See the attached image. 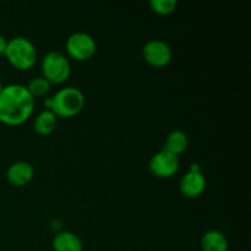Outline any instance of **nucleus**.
<instances>
[{
  "instance_id": "obj_1",
  "label": "nucleus",
  "mask_w": 251,
  "mask_h": 251,
  "mask_svg": "<svg viewBox=\"0 0 251 251\" xmlns=\"http://www.w3.org/2000/svg\"><path fill=\"white\" fill-rule=\"evenodd\" d=\"M36 100L26 86L19 83L4 86L0 92V123L9 126L21 125L32 115Z\"/></svg>"
},
{
  "instance_id": "obj_2",
  "label": "nucleus",
  "mask_w": 251,
  "mask_h": 251,
  "mask_svg": "<svg viewBox=\"0 0 251 251\" xmlns=\"http://www.w3.org/2000/svg\"><path fill=\"white\" fill-rule=\"evenodd\" d=\"M44 105L53 112L56 118H71L83 109L85 96L78 88L65 87L59 90L53 97L47 98Z\"/></svg>"
},
{
  "instance_id": "obj_3",
  "label": "nucleus",
  "mask_w": 251,
  "mask_h": 251,
  "mask_svg": "<svg viewBox=\"0 0 251 251\" xmlns=\"http://www.w3.org/2000/svg\"><path fill=\"white\" fill-rule=\"evenodd\" d=\"M5 56L10 65L20 71L33 68L37 60V49L29 39L25 37H15L7 41Z\"/></svg>"
},
{
  "instance_id": "obj_4",
  "label": "nucleus",
  "mask_w": 251,
  "mask_h": 251,
  "mask_svg": "<svg viewBox=\"0 0 251 251\" xmlns=\"http://www.w3.org/2000/svg\"><path fill=\"white\" fill-rule=\"evenodd\" d=\"M42 73L50 85H61L71 74L69 59L60 51H49L42 59Z\"/></svg>"
},
{
  "instance_id": "obj_5",
  "label": "nucleus",
  "mask_w": 251,
  "mask_h": 251,
  "mask_svg": "<svg viewBox=\"0 0 251 251\" xmlns=\"http://www.w3.org/2000/svg\"><path fill=\"white\" fill-rule=\"evenodd\" d=\"M65 47L69 56L76 61L90 60L97 49L93 37L85 32H76L71 34L66 41Z\"/></svg>"
},
{
  "instance_id": "obj_6",
  "label": "nucleus",
  "mask_w": 251,
  "mask_h": 251,
  "mask_svg": "<svg viewBox=\"0 0 251 251\" xmlns=\"http://www.w3.org/2000/svg\"><path fill=\"white\" fill-rule=\"evenodd\" d=\"M144 60L153 68H164L173 58V51L168 43L161 39H152L147 42L142 48Z\"/></svg>"
},
{
  "instance_id": "obj_7",
  "label": "nucleus",
  "mask_w": 251,
  "mask_h": 251,
  "mask_svg": "<svg viewBox=\"0 0 251 251\" xmlns=\"http://www.w3.org/2000/svg\"><path fill=\"white\" fill-rule=\"evenodd\" d=\"M149 167L151 173L157 178H171L179 169V157L166 150H161L156 154H153Z\"/></svg>"
},
{
  "instance_id": "obj_8",
  "label": "nucleus",
  "mask_w": 251,
  "mask_h": 251,
  "mask_svg": "<svg viewBox=\"0 0 251 251\" xmlns=\"http://www.w3.org/2000/svg\"><path fill=\"white\" fill-rule=\"evenodd\" d=\"M206 189V178L201 172L199 164L194 163L190 166L188 173L181 178L180 191L185 198H199Z\"/></svg>"
},
{
  "instance_id": "obj_9",
  "label": "nucleus",
  "mask_w": 251,
  "mask_h": 251,
  "mask_svg": "<svg viewBox=\"0 0 251 251\" xmlns=\"http://www.w3.org/2000/svg\"><path fill=\"white\" fill-rule=\"evenodd\" d=\"M34 176V169L28 162L19 161L12 163L6 171V179L11 185L14 186H25Z\"/></svg>"
},
{
  "instance_id": "obj_10",
  "label": "nucleus",
  "mask_w": 251,
  "mask_h": 251,
  "mask_svg": "<svg viewBox=\"0 0 251 251\" xmlns=\"http://www.w3.org/2000/svg\"><path fill=\"white\" fill-rule=\"evenodd\" d=\"M53 249L54 251H83V245L75 233L64 230L54 237Z\"/></svg>"
},
{
  "instance_id": "obj_11",
  "label": "nucleus",
  "mask_w": 251,
  "mask_h": 251,
  "mask_svg": "<svg viewBox=\"0 0 251 251\" xmlns=\"http://www.w3.org/2000/svg\"><path fill=\"white\" fill-rule=\"evenodd\" d=\"M202 251H228V240L220 230H208L201 238Z\"/></svg>"
},
{
  "instance_id": "obj_12",
  "label": "nucleus",
  "mask_w": 251,
  "mask_h": 251,
  "mask_svg": "<svg viewBox=\"0 0 251 251\" xmlns=\"http://www.w3.org/2000/svg\"><path fill=\"white\" fill-rule=\"evenodd\" d=\"M34 131L41 136H48L55 130L56 117L53 112L46 109L39 113L34 119Z\"/></svg>"
},
{
  "instance_id": "obj_13",
  "label": "nucleus",
  "mask_w": 251,
  "mask_h": 251,
  "mask_svg": "<svg viewBox=\"0 0 251 251\" xmlns=\"http://www.w3.org/2000/svg\"><path fill=\"white\" fill-rule=\"evenodd\" d=\"M188 145L189 140L185 132L181 131V130H174L167 136L163 150L176 154V156H179L183 152H185V150L188 149Z\"/></svg>"
},
{
  "instance_id": "obj_14",
  "label": "nucleus",
  "mask_w": 251,
  "mask_h": 251,
  "mask_svg": "<svg viewBox=\"0 0 251 251\" xmlns=\"http://www.w3.org/2000/svg\"><path fill=\"white\" fill-rule=\"evenodd\" d=\"M50 83L43 77V76H38V77H33L28 82V85L26 86L27 91L29 92V95L36 100L38 97H43L50 90Z\"/></svg>"
},
{
  "instance_id": "obj_15",
  "label": "nucleus",
  "mask_w": 251,
  "mask_h": 251,
  "mask_svg": "<svg viewBox=\"0 0 251 251\" xmlns=\"http://www.w3.org/2000/svg\"><path fill=\"white\" fill-rule=\"evenodd\" d=\"M176 0H151L150 1V7L154 14L159 16H167L172 12L176 11Z\"/></svg>"
},
{
  "instance_id": "obj_16",
  "label": "nucleus",
  "mask_w": 251,
  "mask_h": 251,
  "mask_svg": "<svg viewBox=\"0 0 251 251\" xmlns=\"http://www.w3.org/2000/svg\"><path fill=\"white\" fill-rule=\"evenodd\" d=\"M6 44H7V41L5 39V37L0 34V55H4V54H5Z\"/></svg>"
},
{
  "instance_id": "obj_17",
  "label": "nucleus",
  "mask_w": 251,
  "mask_h": 251,
  "mask_svg": "<svg viewBox=\"0 0 251 251\" xmlns=\"http://www.w3.org/2000/svg\"><path fill=\"white\" fill-rule=\"evenodd\" d=\"M2 88H4V85H2V82H1V81H0V92H1V91H2Z\"/></svg>"
}]
</instances>
